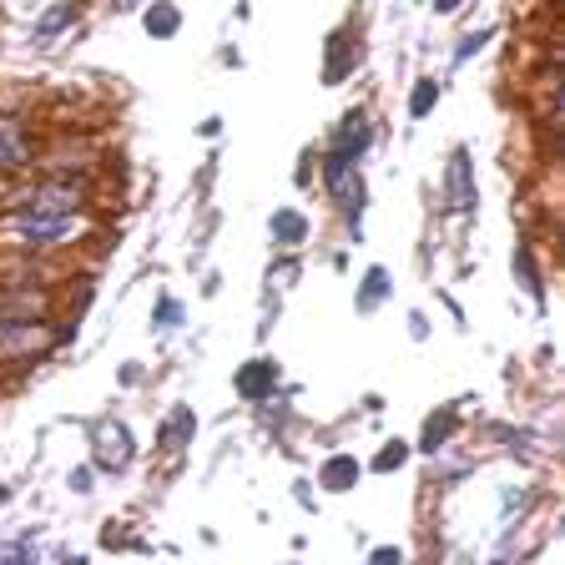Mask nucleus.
<instances>
[{
	"mask_svg": "<svg viewBox=\"0 0 565 565\" xmlns=\"http://www.w3.org/2000/svg\"><path fill=\"white\" fill-rule=\"evenodd\" d=\"M86 207V188L76 177H46L25 188L21 198H11V223H25V217H61V212H82Z\"/></svg>",
	"mask_w": 565,
	"mask_h": 565,
	"instance_id": "f257e3e1",
	"label": "nucleus"
},
{
	"mask_svg": "<svg viewBox=\"0 0 565 565\" xmlns=\"http://www.w3.org/2000/svg\"><path fill=\"white\" fill-rule=\"evenodd\" d=\"M66 339L71 329H51V318H0V364H25Z\"/></svg>",
	"mask_w": 565,
	"mask_h": 565,
	"instance_id": "f03ea898",
	"label": "nucleus"
},
{
	"mask_svg": "<svg viewBox=\"0 0 565 565\" xmlns=\"http://www.w3.org/2000/svg\"><path fill=\"white\" fill-rule=\"evenodd\" d=\"M323 188H329V198L339 202V212L349 217V223H359V212H364V172H359V162L343 152H329L323 157Z\"/></svg>",
	"mask_w": 565,
	"mask_h": 565,
	"instance_id": "7ed1b4c3",
	"label": "nucleus"
},
{
	"mask_svg": "<svg viewBox=\"0 0 565 565\" xmlns=\"http://www.w3.org/2000/svg\"><path fill=\"white\" fill-rule=\"evenodd\" d=\"M15 237H21L25 253H46V247H61L66 237H82V212H61V217H25V223H15Z\"/></svg>",
	"mask_w": 565,
	"mask_h": 565,
	"instance_id": "20e7f679",
	"label": "nucleus"
},
{
	"mask_svg": "<svg viewBox=\"0 0 565 565\" xmlns=\"http://www.w3.org/2000/svg\"><path fill=\"white\" fill-rule=\"evenodd\" d=\"M131 455H137V445H131V429L121 419H106L96 424V435H92V459H96V470L106 475H117L131 465Z\"/></svg>",
	"mask_w": 565,
	"mask_h": 565,
	"instance_id": "39448f33",
	"label": "nucleus"
},
{
	"mask_svg": "<svg viewBox=\"0 0 565 565\" xmlns=\"http://www.w3.org/2000/svg\"><path fill=\"white\" fill-rule=\"evenodd\" d=\"M233 384L247 404H268L278 394V359H247V364H237Z\"/></svg>",
	"mask_w": 565,
	"mask_h": 565,
	"instance_id": "423d86ee",
	"label": "nucleus"
},
{
	"mask_svg": "<svg viewBox=\"0 0 565 565\" xmlns=\"http://www.w3.org/2000/svg\"><path fill=\"white\" fill-rule=\"evenodd\" d=\"M25 167H31V131L21 117L0 111V177L25 172Z\"/></svg>",
	"mask_w": 565,
	"mask_h": 565,
	"instance_id": "0eeeda50",
	"label": "nucleus"
},
{
	"mask_svg": "<svg viewBox=\"0 0 565 565\" xmlns=\"http://www.w3.org/2000/svg\"><path fill=\"white\" fill-rule=\"evenodd\" d=\"M445 202H449V212H475V202H480L475 172H470V152H465V147H459L445 167Z\"/></svg>",
	"mask_w": 565,
	"mask_h": 565,
	"instance_id": "6e6552de",
	"label": "nucleus"
},
{
	"mask_svg": "<svg viewBox=\"0 0 565 565\" xmlns=\"http://www.w3.org/2000/svg\"><path fill=\"white\" fill-rule=\"evenodd\" d=\"M374 141V127H369V117L364 111H349V117L339 121V131H333V152H343V157H364V147Z\"/></svg>",
	"mask_w": 565,
	"mask_h": 565,
	"instance_id": "1a4fd4ad",
	"label": "nucleus"
},
{
	"mask_svg": "<svg viewBox=\"0 0 565 565\" xmlns=\"http://www.w3.org/2000/svg\"><path fill=\"white\" fill-rule=\"evenodd\" d=\"M359 475H364V465L353 455H329L323 459V470H318V484L323 490H333V494H343V490H353L359 484Z\"/></svg>",
	"mask_w": 565,
	"mask_h": 565,
	"instance_id": "9d476101",
	"label": "nucleus"
},
{
	"mask_svg": "<svg viewBox=\"0 0 565 565\" xmlns=\"http://www.w3.org/2000/svg\"><path fill=\"white\" fill-rule=\"evenodd\" d=\"M273 243L282 247V253H294V247L308 243V217L298 207H278L273 212Z\"/></svg>",
	"mask_w": 565,
	"mask_h": 565,
	"instance_id": "9b49d317",
	"label": "nucleus"
},
{
	"mask_svg": "<svg viewBox=\"0 0 565 565\" xmlns=\"http://www.w3.org/2000/svg\"><path fill=\"white\" fill-rule=\"evenodd\" d=\"M141 25H147V35L167 41V35L182 31V11H177L172 0H147V6H141Z\"/></svg>",
	"mask_w": 565,
	"mask_h": 565,
	"instance_id": "f8f14e48",
	"label": "nucleus"
},
{
	"mask_svg": "<svg viewBox=\"0 0 565 565\" xmlns=\"http://www.w3.org/2000/svg\"><path fill=\"white\" fill-rule=\"evenodd\" d=\"M21 294L0 298V318H46V294H35V282H15Z\"/></svg>",
	"mask_w": 565,
	"mask_h": 565,
	"instance_id": "ddd939ff",
	"label": "nucleus"
},
{
	"mask_svg": "<svg viewBox=\"0 0 565 565\" xmlns=\"http://www.w3.org/2000/svg\"><path fill=\"white\" fill-rule=\"evenodd\" d=\"M76 15H82V6H76V0H66V6H56V11H46V15H41L31 35H35V41H51V35H61L71 21H76Z\"/></svg>",
	"mask_w": 565,
	"mask_h": 565,
	"instance_id": "4468645a",
	"label": "nucleus"
},
{
	"mask_svg": "<svg viewBox=\"0 0 565 565\" xmlns=\"http://www.w3.org/2000/svg\"><path fill=\"white\" fill-rule=\"evenodd\" d=\"M384 298H388V273L384 268H369L364 273V288H359V298H353V303H359V313H374Z\"/></svg>",
	"mask_w": 565,
	"mask_h": 565,
	"instance_id": "2eb2a0df",
	"label": "nucleus"
},
{
	"mask_svg": "<svg viewBox=\"0 0 565 565\" xmlns=\"http://www.w3.org/2000/svg\"><path fill=\"white\" fill-rule=\"evenodd\" d=\"M192 429H198V414H192L188 404H182V409H172V419L162 424V445H167V449H182V445H188Z\"/></svg>",
	"mask_w": 565,
	"mask_h": 565,
	"instance_id": "dca6fc26",
	"label": "nucleus"
},
{
	"mask_svg": "<svg viewBox=\"0 0 565 565\" xmlns=\"http://www.w3.org/2000/svg\"><path fill=\"white\" fill-rule=\"evenodd\" d=\"M449 435H455V409H445V414H429V424H424V439H419V445L429 449V455H439Z\"/></svg>",
	"mask_w": 565,
	"mask_h": 565,
	"instance_id": "f3484780",
	"label": "nucleus"
},
{
	"mask_svg": "<svg viewBox=\"0 0 565 565\" xmlns=\"http://www.w3.org/2000/svg\"><path fill=\"white\" fill-rule=\"evenodd\" d=\"M515 278L525 282L530 298H541V273H535V253H530V243H520V253H515Z\"/></svg>",
	"mask_w": 565,
	"mask_h": 565,
	"instance_id": "a211bd4d",
	"label": "nucleus"
},
{
	"mask_svg": "<svg viewBox=\"0 0 565 565\" xmlns=\"http://www.w3.org/2000/svg\"><path fill=\"white\" fill-rule=\"evenodd\" d=\"M343 71H349V35H333V41H329V71H323V82L339 86Z\"/></svg>",
	"mask_w": 565,
	"mask_h": 565,
	"instance_id": "6ab92c4d",
	"label": "nucleus"
},
{
	"mask_svg": "<svg viewBox=\"0 0 565 565\" xmlns=\"http://www.w3.org/2000/svg\"><path fill=\"white\" fill-rule=\"evenodd\" d=\"M404 465H409V445H404V439H394V445H384L374 455V465H369V470H379V475H388V470H404Z\"/></svg>",
	"mask_w": 565,
	"mask_h": 565,
	"instance_id": "aec40b11",
	"label": "nucleus"
},
{
	"mask_svg": "<svg viewBox=\"0 0 565 565\" xmlns=\"http://www.w3.org/2000/svg\"><path fill=\"white\" fill-rule=\"evenodd\" d=\"M435 102H439V82H419V86H414V96H409V117L414 121L429 117V111H435Z\"/></svg>",
	"mask_w": 565,
	"mask_h": 565,
	"instance_id": "412c9836",
	"label": "nucleus"
},
{
	"mask_svg": "<svg viewBox=\"0 0 565 565\" xmlns=\"http://www.w3.org/2000/svg\"><path fill=\"white\" fill-rule=\"evenodd\" d=\"M152 318H157V329H177V323H182V303H177V298H162Z\"/></svg>",
	"mask_w": 565,
	"mask_h": 565,
	"instance_id": "4be33fe9",
	"label": "nucleus"
},
{
	"mask_svg": "<svg viewBox=\"0 0 565 565\" xmlns=\"http://www.w3.org/2000/svg\"><path fill=\"white\" fill-rule=\"evenodd\" d=\"M490 35H494V31H480V35H465V46H459V61H470V56H475V51H480V46H484V41H490Z\"/></svg>",
	"mask_w": 565,
	"mask_h": 565,
	"instance_id": "5701e85b",
	"label": "nucleus"
},
{
	"mask_svg": "<svg viewBox=\"0 0 565 565\" xmlns=\"http://www.w3.org/2000/svg\"><path fill=\"white\" fill-rule=\"evenodd\" d=\"M394 561L404 565V551H399V545H379V551H374V565H394Z\"/></svg>",
	"mask_w": 565,
	"mask_h": 565,
	"instance_id": "b1692460",
	"label": "nucleus"
},
{
	"mask_svg": "<svg viewBox=\"0 0 565 565\" xmlns=\"http://www.w3.org/2000/svg\"><path fill=\"white\" fill-rule=\"evenodd\" d=\"M71 490H76V494H92V470H71Z\"/></svg>",
	"mask_w": 565,
	"mask_h": 565,
	"instance_id": "393cba45",
	"label": "nucleus"
},
{
	"mask_svg": "<svg viewBox=\"0 0 565 565\" xmlns=\"http://www.w3.org/2000/svg\"><path fill=\"white\" fill-rule=\"evenodd\" d=\"M459 6H465V0H435V11H439V15H455Z\"/></svg>",
	"mask_w": 565,
	"mask_h": 565,
	"instance_id": "a878e982",
	"label": "nucleus"
},
{
	"mask_svg": "<svg viewBox=\"0 0 565 565\" xmlns=\"http://www.w3.org/2000/svg\"><path fill=\"white\" fill-rule=\"evenodd\" d=\"M111 6H117V11H141L147 0H111Z\"/></svg>",
	"mask_w": 565,
	"mask_h": 565,
	"instance_id": "bb28decb",
	"label": "nucleus"
},
{
	"mask_svg": "<svg viewBox=\"0 0 565 565\" xmlns=\"http://www.w3.org/2000/svg\"><path fill=\"white\" fill-rule=\"evenodd\" d=\"M6 500H11V490H0V505H6Z\"/></svg>",
	"mask_w": 565,
	"mask_h": 565,
	"instance_id": "cd10ccee",
	"label": "nucleus"
}]
</instances>
